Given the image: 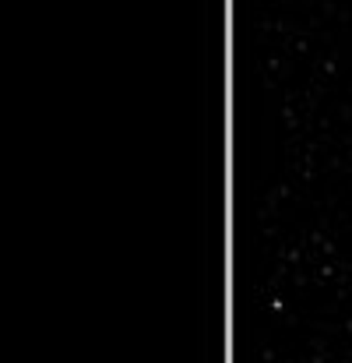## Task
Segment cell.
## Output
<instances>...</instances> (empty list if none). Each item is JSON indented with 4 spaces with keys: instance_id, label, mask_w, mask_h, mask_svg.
I'll return each instance as SVG.
<instances>
[]
</instances>
